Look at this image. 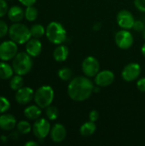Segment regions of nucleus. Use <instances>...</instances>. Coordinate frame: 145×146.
I'll use <instances>...</instances> for the list:
<instances>
[{"label":"nucleus","instance_id":"nucleus-1","mask_svg":"<svg viewBox=\"0 0 145 146\" xmlns=\"http://www.w3.org/2000/svg\"><path fill=\"white\" fill-rule=\"evenodd\" d=\"M94 85L87 76H78L70 80L68 86L69 98L76 102L87 100L93 92Z\"/></svg>","mask_w":145,"mask_h":146},{"label":"nucleus","instance_id":"nucleus-2","mask_svg":"<svg viewBox=\"0 0 145 146\" xmlns=\"http://www.w3.org/2000/svg\"><path fill=\"white\" fill-rule=\"evenodd\" d=\"M48 40L54 44H62L67 39V31L58 21H51L45 29Z\"/></svg>","mask_w":145,"mask_h":146},{"label":"nucleus","instance_id":"nucleus-3","mask_svg":"<svg viewBox=\"0 0 145 146\" xmlns=\"http://www.w3.org/2000/svg\"><path fill=\"white\" fill-rule=\"evenodd\" d=\"M12 67L15 74L21 76L27 74L32 68V56L24 51L18 52L13 58Z\"/></svg>","mask_w":145,"mask_h":146},{"label":"nucleus","instance_id":"nucleus-4","mask_svg":"<svg viewBox=\"0 0 145 146\" xmlns=\"http://www.w3.org/2000/svg\"><path fill=\"white\" fill-rule=\"evenodd\" d=\"M8 34L10 39L15 42L17 44H26L32 37L30 28H28L25 24L19 22L13 23L9 27Z\"/></svg>","mask_w":145,"mask_h":146},{"label":"nucleus","instance_id":"nucleus-5","mask_svg":"<svg viewBox=\"0 0 145 146\" xmlns=\"http://www.w3.org/2000/svg\"><path fill=\"white\" fill-rule=\"evenodd\" d=\"M54 97L55 93L53 88L50 86H43L35 92L33 98L38 106L41 109H46L48 106L51 105Z\"/></svg>","mask_w":145,"mask_h":146},{"label":"nucleus","instance_id":"nucleus-6","mask_svg":"<svg viewBox=\"0 0 145 146\" xmlns=\"http://www.w3.org/2000/svg\"><path fill=\"white\" fill-rule=\"evenodd\" d=\"M18 53V46L13 40H6L0 44V60L7 62L13 59Z\"/></svg>","mask_w":145,"mask_h":146},{"label":"nucleus","instance_id":"nucleus-7","mask_svg":"<svg viewBox=\"0 0 145 146\" xmlns=\"http://www.w3.org/2000/svg\"><path fill=\"white\" fill-rule=\"evenodd\" d=\"M82 71L85 76L89 78L95 77L100 71V64L94 56H87L82 62Z\"/></svg>","mask_w":145,"mask_h":146},{"label":"nucleus","instance_id":"nucleus-8","mask_svg":"<svg viewBox=\"0 0 145 146\" xmlns=\"http://www.w3.org/2000/svg\"><path fill=\"white\" fill-rule=\"evenodd\" d=\"M115 41L116 45L122 50H128L130 49L134 42L132 34L126 29L121 30L115 33Z\"/></svg>","mask_w":145,"mask_h":146},{"label":"nucleus","instance_id":"nucleus-9","mask_svg":"<svg viewBox=\"0 0 145 146\" xmlns=\"http://www.w3.org/2000/svg\"><path fill=\"white\" fill-rule=\"evenodd\" d=\"M50 122L44 118H38L35 120V122L32 125V133L38 139H44L46 138L50 133Z\"/></svg>","mask_w":145,"mask_h":146},{"label":"nucleus","instance_id":"nucleus-10","mask_svg":"<svg viewBox=\"0 0 145 146\" xmlns=\"http://www.w3.org/2000/svg\"><path fill=\"white\" fill-rule=\"evenodd\" d=\"M141 74V67L138 63L131 62L128 63L122 70L121 76L124 80L127 82H132L137 80Z\"/></svg>","mask_w":145,"mask_h":146},{"label":"nucleus","instance_id":"nucleus-11","mask_svg":"<svg viewBox=\"0 0 145 146\" xmlns=\"http://www.w3.org/2000/svg\"><path fill=\"white\" fill-rule=\"evenodd\" d=\"M116 20L118 25L122 29H126V30L132 28L133 24L135 22L132 14L127 9H122L119 11V13L117 14Z\"/></svg>","mask_w":145,"mask_h":146},{"label":"nucleus","instance_id":"nucleus-12","mask_svg":"<svg viewBox=\"0 0 145 146\" xmlns=\"http://www.w3.org/2000/svg\"><path fill=\"white\" fill-rule=\"evenodd\" d=\"M33 98H34V92L31 87L28 86L21 87L18 91H16V93L15 95V101L21 105L29 104Z\"/></svg>","mask_w":145,"mask_h":146},{"label":"nucleus","instance_id":"nucleus-13","mask_svg":"<svg viewBox=\"0 0 145 146\" xmlns=\"http://www.w3.org/2000/svg\"><path fill=\"white\" fill-rule=\"evenodd\" d=\"M115 80V74L110 70L99 71L95 76V84L100 87H106L110 86Z\"/></svg>","mask_w":145,"mask_h":146},{"label":"nucleus","instance_id":"nucleus-14","mask_svg":"<svg viewBox=\"0 0 145 146\" xmlns=\"http://www.w3.org/2000/svg\"><path fill=\"white\" fill-rule=\"evenodd\" d=\"M50 138L53 142L61 143L65 139V138L67 136V130L62 124L56 123L50 129Z\"/></svg>","mask_w":145,"mask_h":146},{"label":"nucleus","instance_id":"nucleus-15","mask_svg":"<svg viewBox=\"0 0 145 146\" xmlns=\"http://www.w3.org/2000/svg\"><path fill=\"white\" fill-rule=\"evenodd\" d=\"M42 51V44L38 38H30L26 43V52L32 57H36L40 55Z\"/></svg>","mask_w":145,"mask_h":146},{"label":"nucleus","instance_id":"nucleus-16","mask_svg":"<svg viewBox=\"0 0 145 146\" xmlns=\"http://www.w3.org/2000/svg\"><path fill=\"white\" fill-rule=\"evenodd\" d=\"M17 125L15 117L11 114H5L0 115V128L3 131H10Z\"/></svg>","mask_w":145,"mask_h":146},{"label":"nucleus","instance_id":"nucleus-17","mask_svg":"<svg viewBox=\"0 0 145 146\" xmlns=\"http://www.w3.org/2000/svg\"><path fill=\"white\" fill-rule=\"evenodd\" d=\"M25 16L24 10L20 6H12L8 10V18L10 21L20 22Z\"/></svg>","mask_w":145,"mask_h":146},{"label":"nucleus","instance_id":"nucleus-18","mask_svg":"<svg viewBox=\"0 0 145 146\" xmlns=\"http://www.w3.org/2000/svg\"><path fill=\"white\" fill-rule=\"evenodd\" d=\"M68 54H69L68 47L64 44H59L53 52V57L56 62H62L66 61V59L68 56Z\"/></svg>","mask_w":145,"mask_h":146},{"label":"nucleus","instance_id":"nucleus-19","mask_svg":"<svg viewBox=\"0 0 145 146\" xmlns=\"http://www.w3.org/2000/svg\"><path fill=\"white\" fill-rule=\"evenodd\" d=\"M42 111L39 106L36 105H30L27 106L24 110V115L28 120H37L41 116Z\"/></svg>","mask_w":145,"mask_h":146},{"label":"nucleus","instance_id":"nucleus-20","mask_svg":"<svg viewBox=\"0 0 145 146\" xmlns=\"http://www.w3.org/2000/svg\"><path fill=\"white\" fill-rule=\"evenodd\" d=\"M13 67H11L7 62H0V80H9L11 79L14 74Z\"/></svg>","mask_w":145,"mask_h":146},{"label":"nucleus","instance_id":"nucleus-21","mask_svg":"<svg viewBox=\"0 0 145 146\" xmlns=\"http://www.w3.org/2000/svg\"><path fill=\"white\" fill-rule=\"evenodd\" d=\"M97 130V126L95 124V122L93 121H87V122H85L79 128V133H80V135L84 136V137H88V136H91Z\"/></svg>","mask_w":145,"mask_h":146},{"label":"nucleus","instance_id":"nucleus-22","mask_svg":"<svg viewBox=\"0 0 145 146\" xmlns=\"http://www.w3.org/2000/svg\"><path fill=\"white\" fill-rule=\"evenodd\" d=\"M24 80L21 75L16 74L15 76H12L9 81V87L13 91H18L21 87H23Z\"/></svg>","mask_w":145,"mask_h":146},{"label":"nucleus","instance_id":"nucleus-23","mask_svg":"<svg viewBox=\"0 0 145 146\" xmlns=\"http://www.w3.org/2000/svg\"><path fill=\"white\" fill-rule=\"evenodd\" d=\"M30 32H31V35L32 38H39L43 37L44 34L45 33V29L40 24H34L31 27Z\"/></svg>","mask_w":145,"mask_h":146},{"label":"nucleus","instance_id":"nucleus-24","mask_svg":"<svg viewBox=\"0 0 145 146\" xmlns=\"http://www.w3.org/2000/svg\"><path fill=\"white\" fill-rule=\"evenodd\" d=\"M38 9L33 6H27L25 10V18L28 21H34L38 17Z\"/></svg>","mask_w":145,"mask_h":146},{"label":"nucleus","instance_id":"nucleus-25","mask_svg":"<svg viewBox=\"0 0 145 146\" xmlns=\"http://www.w3.org/2000/svg\"><path fill=\"white\" fill-rule=\"evenodd\" d=\"M16 127H17L18 133H20L21 134H27L32 129L31 124L28 121H19L18 124L16 125Z\"/></svg>","mask_w":145,"mask_h":146},{"label":"nucleus","instance_id":"nucleus-26","mask_svg":"<svg viewBox=\"0 0 145 146\" xmlns=\"http://www.w3.org/2000/svg\"><path fill=\"white\" fill-rule=\"evenodd\" d=\"M58 76L62 80L68 81L72 80L73 77V72L69 68H62L58 71Z\"/></svg>","mask_w":145,"mask_h":146},{"label":"nucleus","instance_id":"nucleus-27","mask_svg":"<svg viewBox=\"0 0 145 146\" xmlns=\"http://www.w3.org/2000/svg\"><path fill=\"white\" fill-rule=\"evenodd\" d=\"M45 114H46V116H47V118L49 120L54 121V120L57 119V117L59 115V111H58V109L56 106L50 105V106H48L46 108Z\"/></svg>","mask_w":145,"mask_h":146},{"label":"nucleus","instance_id":"nucleus-28","mask_svg":"<svg viewBox=\"0 0 145 146\" xmlns=\"http://www.w3.org/2000/svg\"><path fill=\"white\" fill-rule=\"evenodd\" d=\"M10 108V103L5 97L0 96V114L7 112Z\"/></svg>","mask_w":145,"mask_h":146},{"label":"nucleus","instance_id":"nucleus-29","mask_svg":"<svg viewBox=\"0 0 145 146\" xmlns=\"http://www.w3.org/2000/svg\"><path fill=\"white\" fill-rule=\"evenodd\" d=\"M9 33V27L7 23L2 20H0V38L5 37Z\"/></svg>","mask_w":145,"mask_h":146},{"label":"nucleus","instance_id":"nucleus-30","mask_svg":"<svg viewBox=\"0 0 145 146\" xmlns=\"http://www.w3.org/2000/svg\"><path fill=\"white\" fill-rule=\"evenodd\" d=\"M9 7L5 0H0V18L8 14Z\"/></svg>","mask_w":145,"mask_h":146},{"label":"nucleus","instance_id":"nucleus-31","mask_svg":"<svg viewBox=\"0 0 145 146\" xmlns=\"http://www.w3.org/2000/svg\"><path fill=\"white\" fill-rule=\"evenodd\" d=\"M132 28H133L135 31H137V32H143L145 28L144 23L142 21H140V20H138V21H135V22H134V24H133Z\"/></svg>","mask_w":145,"mask_h":146},{"label":"nucleus","instance_id":"nucleus-32","mask_svg":"<svg viewBox=\"0 0 145 146\" xmlns=\"http://www.w3.org/2000/svg\"><path fill=\"white\" fill-rule=\"evenodd\" d=\"M134 5L138 10L145 13V0H134Z\"/></svg>","mask_w":145,"mask_h":146},{"label":"nucleus","instance_id":"nucleus-33","mask_svg":"<svg viewBox=\"0 0 145 146\" xmlns=\"http://www.w3.org/2000/svg\"><path fill=\"white\" fill-rule=\"evenodd\" d=\"M98 118H99V113L97 110H91L90 112V114H89V119H90L91 121L96 122L98 120Z\"/></svg>","mask_w":145,"mask_h":146},{"label":"nucleus","instance_id":"nucleus-34","mask_svg":"<svg viewBox=\"0 0 145 146\" xmlns=\"http://www.w3.org/2000/svg\"><path fill=\"white\" fill-rule=\"evenodd\" d=\"M137 87L138 89L142 92H145V77L141 78L138 80L137 82Z\"/></svg>","mask_w":145,"mask_h":146},{"label":"nucleus","instance_id":"nucleus-35","mask_svg":"<svg viewBox=\"0 0 145 146\" xmlns=\"http://www.w3.org/2000/svg\"><path fill=\"white\" fill-rule=\"evenodd\" d=\"M21 4L25 5V6H32L34 5L35 3L37 2V0H18Z\"/></svg>","mask_w":145,"mask_h":146},{"label":"nucleus","instance_id":"nucleus-36","mask_svg":"<svg viewBox=\"0 0 145 146\" xmlns=\"http://www.w3.org/2000/svg\"><path fill=\"white\" fill-rule=\"evenodd\" d=\"M25 145L26 146H38V144L37 142H35V141H28V142H26V143L25 144Z\"/></svg>","mask_w":145,"mask_h":146},{"label":"nucleus","instance_id":"nucleus-37","mask_svg":"<svg viewBox=\"0 0 145 146\" xmlns=\"http://www.w3.org/2000/svg\"><path fill=\"white\" fill-rule=\"evenodd\" d=\"M100 28H101V24H100V22L95 23V25L93 26V30H94V31H99Z\"/></svg>","mask_w":145,"mask_h":146},{"label":"nucleus","instance_id":"nucleus-38","mask_svg":"<svg viewBox=\"0 0 145 146\" xmlns=\"http://www.w3.org/2000/svg\"><path fill=\"white\" fill-rule=\"evenodd\" d=\"M100 92V86H97V87L94 86V89H93V92Z\"/></svg>","mask_w":145,"mask_h":146},{"label":"nucleus","instance_id":"nucleus-39","mask_svg":"<svg viewBox=\"0 0 145 146\" xmlns=\"http://www.w3.org/2000/svg\"><path fill=\"white\" fill-rule=\"evenodd\" d=\"M141 51H142V54H143V55L144 56V57H145V44H144V45L142 46Z\"/></svg>","mask_w":145,"mask_h":146},{"label":"nucleus","instance_id":"nucleus-40","mask_svg":"<svg viewBox=\"0 0 145 146\" xmlns=\"http://www.w3.org/2000/svg\"><path fill=\"white\" fill-rule=\"evenodd\" d=\"M143 33H144V38L145 39V28H144V30L143 31Z\"/></svg>","mask_w":145,"mask_h":146}]
</instances>
